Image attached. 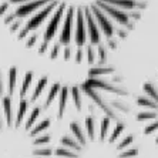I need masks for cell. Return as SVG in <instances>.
Instances as JSON below:
<instances>
[{
	"mask_svg": "<svg viewBox=\"0 0 158 158\" xmlns=\"http://www.w3.org/2000/svg\"><path fill=\"white\" fill-rule=\"evenodd\" d=\"M141 0H6L0 17L16 39L40 56L60 57L61 48L98 52L127 34L143 9Z\"/></svg>",
	"mask_w": 158,
	"mask_h": 158,
	"instance_id": "cell-1",
	"label": "cell"
}]
</instances>
